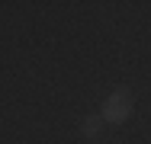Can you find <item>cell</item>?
Segmentation results:
<instances>
[{
  "label": "cell",
  "mask_w": 151,
  "mask_h": 144,
  "mask_svg": "<svg viewBox=\"0 0 151 144\" xmlns=\"http://www.w3.org/2000/svg\"><path fill=\"white\" fill-rule=\"evenodd\" d=\"M129 112H132V96L125 93V90H119V93H113L109 99H106V106H103V118L106 122H125L129 118Z\"/></svg>",
  "instance_id": "6da1fadb"
},
{
  "label": "cell",
  "mask_w": 151,
  "mask_h": 144,
  "mask_svg": "<svg viewBox=\"0 0 151 144\" xmlns=\"http://www.w3.org/2000/svg\"><path fill=\"white\" fill-rule=\"evenodd\" d=\"M84 131H87V138H96V131H100V118H87V122H84Z\"/></svg>",
  "instance_id": "7a4b0ae2"
}]
</instances>
